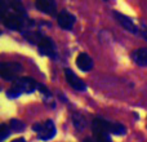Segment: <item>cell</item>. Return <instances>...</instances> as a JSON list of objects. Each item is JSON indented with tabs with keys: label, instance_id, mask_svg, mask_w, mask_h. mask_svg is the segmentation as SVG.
Segmentation results:
<instances>
[{
	"label": "cell",
	"instance_id": "obj_3",
	"mask_svg": "<svg viewBox=\"0 0 147 142\" xmlns=\"http://www.w3.org/2000/svg\"><path fill=\"white\" fill-rule=\"evenodd\" d=\"M110 127H111V123L106 122L103 119H97L93 120V135L96 138V142H111L110 138Z\"/></svg>",
	"mask_w": 147,
	"mask_h": 142
},
{
	"label": "cell",
	"instance_id": "obj_16",
	"mask_svg": "<svg viewBox=\"0 0 147 142\" xmlns=\"http://www.w3.org/2000/svg\"><path fill=\"white\" fill-rule=\"evenodd\" d=\"M9 135H10L9 127L7 124H1V128H0V141H4Z\"/></svg>",
	"mask_w": 147,
	"mask_h": 142
},
{
	"label": "cell",
	"instance_id": "obj_15",
	"mask_svg": "<svg viewBox=\"0 0 147 142\" xmlns=\"http://www.w3.org/2000/svg\"><path fill=\"white\" fill-rule=\"evenodd\" d=\"M72 120H74V124H75V127L78 128V129H84V128H85L86 122H85V118H84L81 114H75L72 118Z\"/></svg>",
	"mask_w": 147,
	"mask_h": 142
},
{
	"label": "cell",
	"instance_id": "obj_9",
	"mask_svg": "<svg viewBox=\"0 0 147 142\" xmlns=\"http://www.w3.org/2000/svg\"><path fill=\"white\" fill-rule=\"evenodd\" d=\"M115 17H116L117 22H119L127 31H129L130 34H138L140 32V28L134 25V22H133L128 16H124V14H121V13H115Z\"/></svg>",
	"mask_w": 147,
	"mask_h": 142
},
{
	"label": "cell",
	"instance_id": "obj_13",
	"mask_svg": "<svg viewBox=\"0 0 147 142\" xmlns=\"http://www.w3.org/2000/svg\"><path fill=\"white\" fill-rule=\"evenodd\" d=\"M125 132H127V129H125V127L123 124H120V123H111L110 133L116 135V136H123V135H125Z\"/></svg>",
	"mask_w": 147,
	"mask_h": 142
},
{
	"label": "cell",
	"instance_id": "obj_14",
	"mask_svg": "<svg viewBox=\"0 0 147 142\" xmlns=\"http://www.w3.org/2000/svg\"><path fill=\"white\" fill-rule=\"evenodd\" d=\"M9 129L13 131V132H22L23 129H25V124H23L21 120H17V119H12L9 122Z\"/></svg>",
	"mask_w": 147,
	"mask_h": 142
},
{
	"label": "cell",
	"instance_id": "obj_11",
	"mask_svg": "<svg viewBox=\"0 0 147 142\" xmlns=\"http://www.w3.org/2000/svg\"><path fill=\"white\" fill-rule=\"evenodd\" d=\"M76 66L81 71H89L93 67V60L86 53H80L76 57Z\"/></svg>",
	"mask_w": 147,
	"mask_h": 142
},
{
	"label": "cell",
	"instance_id": "obj_19",
	"mask_svg": "<svg viewBox=\"0 0 147 142\" xmlns=\"http://www.w3.org/2000/svg\"><path fill=\"white\" fill-rule=\"evenodd\" d=\"M83 142H93V140L92 138H89V137H86V138H84Z\"/></svg>",
	"mask_w": 147,
	"mask_h": 142
},
{
	"label": "cell",
	"instance_id": "obj_1",
	"mask_svg": "<svg viewBox=\"0 0 147 142\" xmlns=\"http://www.w3.org/2000/svg\"><path fill=\"white\" fill-rule=\"evenodd\" d=\"M0 14H1L3 23L8 28H12V30L23 31L31 25L30 20L26 16L25 8L18 1L1 3Z\"/></svg>",
	"mask_w": 147,
	"mask_h": 142
},
{
	"label": "cell",
	"instance_id": "obj_12",
	"mask_svg": "<svg viewBox=\"0 0 147 142\" xmlns=\"http://www.w3.org/2000/svg\"><path fill=\"white\" fill-rule=\"evenodd\" d=\"M132 60L138 66H147V48H140L133 51Z\"/></svg>",
	"mask_w": 147,
	"mask_h": 142
},
{
	"label": "cell",
	"instance_id": "obj_17",
	"mask_svg": "<svg viewBox=\"0 0 147 142\" xmlns=\"http://www.w3.org/2000/svg\"><path fill=\"white\" fill-rule=\"evenodd\" d=\"M140 31H141V35H142V38L145 39V40H147V26H142Z\"/></svg>",
	"mask_w": 147,
	"mask_h": 142
},
{
	"label": "cell",
	"instance_id": "obj_4",
	"mask_svg": "<svg viewBox=\"0 0 147 142\" xmlns=\"http://www.w3.org/2000/svg\"><path fill=\"white\" fill-rule=\"evenodd\" d=\"M34 131L38 133V137L43 141H48L56 136V125L52 120H47L45 123H39L34 125Z\"/></svg>",
	"mask_w": 147,
	"mask_h": 142
},
{
	"label": "cell",
	"instance_id": "obj_10",
	"mask_svg": "<svg viewBox=\"0 0 147 142\" xmlns=\"http://www.w3.org/2000/svg\"><path fill=\"white\" fill-rule=\"evenodd\" d=\"M35 5L40 12L47 13V14H49V16L56 14L57 7H56V3L54 1H51V0H38Z\"/></svg>",
	"mask_w": 147,
	"mask_h": 142
},
{
	"label": "cell",
	"instance_id": "obj_8",
	"mask_svg": "<svg viewBox=\"0 0 147 142\" xmlns=\"http://www.w3.org/2000/svg\"><path fill=\"white\" fill-rule=\"evenodd\" d=\"M65 75H66L67 83H69L74 89H76V91H85V89H86L85 83H84V81L81 80L78 75H75L71 70L66 69V70H65Z\"/></svg>",
	"mask_w": 147,
	"mask_h": 142
},
{
	"label": "cell",
	"instance_id": "obj_18",
	"mask_svg": "<svg viewBox=\"0 0 147 142\" xmlns=\"http://www.w3.org/2000/svg\"><path fill=\"white\" fill-rule=\"evenodd\" d=\"M12 142H26L23 138H16V140H13Z\"/></svg>",
	"mask_w": 147,
	"mask_h": 142
},
{
	"label": "cell",
	"instance_id": "obj_6",
	"mask_svg": "<svg viewBox=\"0 0 147 142\" xmlns=\"http://www.w3.org/2000/svg\"><path fill=\"white\" fill-rule=\"evenodd\" d=\"M38 48H39V53L43 56H49V57H54L56 56V45H54L53 40L48 36H43L40 39V41L38 43Z\"/></svg>",
	"mask_w": 147,
	"mask_h": 142
},
{
	"label": "cell",
	"instance_id": "obj_5",
	"mask_svg": "<svg viewBox=\"0 0 147 142\" xmlns=\"http://www.w3.org/2000/svg\"><path fill=\"white\" fill-rule=\"evenodd\" d=\"M21 71L22 66L18 62H3L0 65V75L5 80H14Z\"/></svg>",
	"mask_w": 147,
	"mask_h": 142
},
{
	"label": "cell",
	"instance_id": "obj_2",
	"mask_svg": "<svg viewBox=\"0 0 147 142\" xmlns=\"http://www.w3.org/2000/svg\"><path fill=\"white\" fill-rule=\"evenodd\" d=\"M36 87H38V81L35 79L30 78V76H23L13 83V85L8 89L7 96L9 98H16L23 93H32L36 89Z\"/></svg>",
	"mask_w": 147,
	"mask_h": 142
},
{
	"label": "cell",
	"instance_id": "obj_7",
	"mask_svg": "<svg viewBox=\"0 0 147 142\" xmlns=\"http://www.w3.org/2000/svg\"><path fill=\"white\" fill-rule=\"evenodd\" d=\"M75 16L71 14L70 12H67V10H62L61 13H58V16H57V22H58L59 27L65 28V30H70V28L74 27V25H75Z\"/></svg>",
	"mask_w": 147,
	"mask_h": 142
}]
</instances>
